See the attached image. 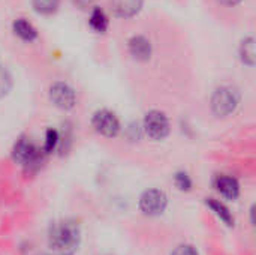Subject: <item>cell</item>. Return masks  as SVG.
Segmentation results:
<instances>
[{"label": "cell", "mask_w": 256, "mask_h": 255, "mask_svg": "<svg viewBox=\"0 0 256 255\" xmlns=\"http://www.w3.org/2000/svg\"><path fill=\"white\" fill-rule=\"evenodd\" d=\"M50 246L58 255H74L81 242L80 225L72 219H63L50 228Z\"/></svg>", "instance_id": "cell-1"}, {"label": "cell", "mask_w": 256, "mask_h": 255, "mask_svg": "<svg viewBox=\"0 0 256 255\" xmlns=\"http://www.w3.org/2000/svg\"><path fill=\"white\" fill-rule=\"evenodd\" d=\"M240 102V93L231 86H222L212 96V108L218 116H228L236 111Z\"/></svg>", "instance_id": "cell-2"}, {"label": "cell", "mask_w": 256, "mask_h": 255, "mask_svg": "<svg viewBox=\"0 0 256 255\" xmlns=\"http://www.w3.org/2000/svg\"><path fill=\"white\" fill-rule=\"evenodd\" d=\"M168 197L160 189H148L140 198V210L147 216H158L165 212Z\"/></svg>", "instance_id": "cell-3"}, {"label": "cell", "mask_w": 256, "mask_h": 255, "mask_svg": "<svg viewBox=\"0 0 256 255\" xmlns=\"http://www.w3.org/2000/svg\"><path fill=\"white\" fill-rule=\"evenodd\" d=\"M42 153H44V152H40V150L38 149V146H36L32 140H28V138H26V137L20 138V140L15 143L14 150H12L14 159H15L18 164L24 165V167L38 164V162L40 161V158H42Z\"/></svg>", "instance_id": "cell-4"}, {"label": "cell", "mask_w": 256, "mask_h": 255, "mask_svg": "<svg viewBox=\"0 0 256 255\" xmlns=\"http://www.w3.org/2000/svg\"><path fill=\"white\" fill-rule=\"evenodd\" d=\"M144 129L147 135L153 140H164L170 132V122L166 116L158 110H153L146 114Z\"/></svg>", "instance_id": "cell-5"}, {"label": "cell", "mask_w": 256, "mask_h": 255, "mask_svg": "<svg viewBox=\"0 0 256 255\" xmlns=\"http://www.w3.org/2000/svg\"><path fill=\"white\" fill-rule=\"evenodd\" d=\"M92 123H93V128L100 135L108 137V138L116 137L120 131V122L117 116L108 110H99L98 113H94Z\"/></svg>", "instance_id": "cell-6"}, {"label": "cell", "mask_w": 256, "mask_h": 255, "mask_svg": "<svg viewBox=\"0 0 256 255\" xmlns=\"http://www.w3.org/2000/svg\"><path fill=\"white\" fill-rule=\"evenodd\" d=\"M50 99L56 107H58L62 110H70V108H74V105L76 102L74 89L70 86H68L66 83L52 84L50 87Z\"/></svg>", "instance_id": "cell-7"}, {"label": "cell", "mask_w": 256, "mask_h": 255, "mask_svg": "<svg viewBox=\"0 0 256 255\" xmlns=\"http://www.w3.org/2000/svg\"><path fill=\"white\" fill-rule=\"evenodd\" d=\"M142 0H111V9L117 17L130 18L140 12Z\"/></svg>", "instance_id": "cell-8"}, {"label": "cell", "mask_w": 256, "mask_h": 255, "mask_svg": "<svg viewBox=\"0 0 256 255\" xmlns=\"http://www.w3.org/2000/svg\"><path fill=\"white\" fill-rule=\"evenodd\" d=\"M129 51L138 60H147L152 56V44L144 36H134L129 41Z\"/></svg>", "instance_id": "cell-9"}, {"label": "cell", "mask_w": 256, "mask_h": 255, "mask_svg": "<svg viewBox=\"0 0 256 255\" xmlns=\"http://www.w3.org/2000/svg\"><path fill=\"white\" fill-rule=\"evenodd\" d=\"M216 188L224 197L230 200H236L240 194V185L231 176H219L216 180Z\"/></svg>", "instance_id": "cell-10"}, {"label": "cell", "mask_w": 256, "mask_h": 255, "mask_svg": "<svg viewBox=\"0 0 256 255\" xmlns=\"http://www.w3.org/2000/svg\"><path fill=\"white\" fill-rule=\"evenodd\" d=\"M207 206L214 212V215H216L222 222H225V224L230 225V227L234 225V218H232L230 209H228L224 203H220V201L216 200V198H207Z\"/></svg>", "instance_id": "cell-11"}, {"label": "cell", "mask_w": 256, "mask_h": 255, "mask_svg": "<svg viewBox=\"0 0 256 255\" xmlns=\"http://www.w3.org/2000/svg\"><path fill=\"white\" fill-rule=\"evenodd\" d=\"M14 32H15L16 36H20L24 41H33L38 36L36 29L28 21H26L24 18H18L14 23Z\"/></svg>", "instance_id": "cell-12"}, {"label": "cell", "mask_w": 256, "mask_h": 255, "mask_svg": "<svg viewBox=\"0 0 256 255\" xmlns=\"http://www.w3.org/2000/svg\"><path fill=\"white\" fill-rule=\"evenodd\" d=\"M90 26H92L93 30L99 32V33H102V32L106 30V27H108V18H106L105 12H104L102 9L94 8V9L92 11V15H90Z\"/></svg>", "instance_id": "cell-13"}, {"label": "cell", "mask_w": 256, "mask_h": 255, "mask_svg": "<svg viewBox=\"0 0 256 255\" xmlns=\"http://www.w3.org/2000/svg\"><path fill=\"white\" fill-rule=\"evenodd\" d=\"M240 56H242V60L246 65L252 66L255 63V41H254V38H248V39H244L242 42Z\"/></svg>", "instance_id": "cell-14"}, {"label": "cell", "mask_w": 256, "mask_h": 255, "mask_svg": "<svg viewBox=\"0 0 256 255\" xmlns=\"http://www.w3.org/2000/svg\"><path fill=\"white\" fill-rule=\"evenodd\" d=\"M58 5H60V0H33V8L36 9V12L44 14V15H50L56 12Z\"/></svg>", "instance_id": "cell-15"}, {"label": "cell", "mask_w": 256, "mask_h": 255, "mask_svg": "<svg viewBox=\"0 0 256 255\" xmlns=\"http://www.w3.org/2000/svg\"><path fill=\"white\" fill-rule=\"evenodd\" d=\"M58 141H60V137H58L57 131L56 129H48L46 131V135H45V144H44V150L42 152L45 155L54 152L56 147H57V144H58Z\"/></svg>", "instance_id": "cell-16"}, {"label": "cell", "mask_w": 256, "mask_h": 255, "mask_svg": "<svg viewBox=\"0 0 256 255\" xmlns=\"http://www.w3.org/2000/svg\"><path fill=\"white\" fill-rule=\"evenodd\" d=\"M174 182H176V186L180 191H189L192 188V180L186 173H177L176 177H174Z\"/></svg>", "instance_id": "cell-17"}, {"label": "cell", "mask_w": 256, "mask_h": 255, "mask_svg": "<svg viewBox=\"0 0 256 255\" xmlns=\"http://www.w3.org/2000/svg\"><path fill=\"white\" fill-rule=\"evenodd\" d=\"M10 87H12L10 75L6 71L0 69V98H3L4 95H8L9 90H10Z\"/></svg>", "instance_id": "cell-18"}, {"label": "cell", "mask_w": 256, "mask_h": 255, "mask_svg": "<svg viewBox=\"0 0 256 255\" xmlns=\"http://www.w3.org/2000/svg\"><path fill=\"white\" fill-rule=\"evenodd\" d=\"M171 255H198V251L192 245H180Z\"/></svg>", "instance_id": "cell-19"}, {"label": "cell", "mask_w": 256, "mask_h": 255, "mask_svg": "<svg viewBox=\"0 0 256 255\" xmlns=\"http://www.w3.org/2000/svg\"><path fill=\"white\" fill-rule=\"evenodd\" d=\"M74 2H75L80 8H87L93 0H74Z\"/></svg>", "instance_id": "cell-20"}, {"label": "cell", "mask_w": 256, "mask_h": 255, "mask_svg": "<svg viewBox=\"0 0 256 255\" xmlns=\"http://www.w3.org/2000/svg\"><path fill=\"white\" fill-rule=\"evenodd\" d=\"M219 2H222L224 5H228V6H234V5L240 3L242 0H219Z\"/></svg>", "instance_id": "cell-21"}]
</instances>
